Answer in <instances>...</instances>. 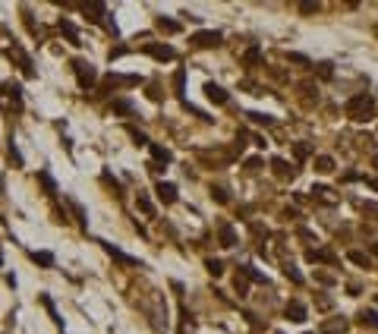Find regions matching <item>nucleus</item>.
<instances>
[{
	"mask_svg": "<svg viewBox=\"0 0 378 334\" xmlns=\"http://www.w3.org/2000/svg\"><path fill=\"white\" fill-rule=\"evenodd\" d=\"M359 322L363 325H369V328H378V315L369 309V312H359Z\"/></svg>",
	"mask_w": 378,
	"mask_h": 334,
	"instance_id": "14",
	"label": "nucleus"
},
{
	"mask_svg": "<svg viewBox=\"0 0 378 334\" xmlns=\"http://www.w3.org/2000/svg\"><path fill=\"white\" fill-rule=\"evenodd\" d=\"M145 50H148L151 57H158V60H174L177 57V50L170 48V45H148Z\"/></svg>",
	"mask_w": 378,
	"mask_h": 334,
	"instance_id": "4",
	"label": "nucleus"
},
{
	"mask_svg": "<svg viewBox=\"0 0 378 334\" xmlns=\"http://www.w3.org/2000/svg\"><path fill=\"white\" fill-rule=\"evenodd\" d=\"M60 29L66 32V38H70L73 45H82V41H79V35H76V29H73V22H70V19H60Z\"/></svg>",
	"mask_w": 378,
	"mask_h": 334,
	"instance_id": "9",
	"label": "nucleus"
},
{
	"mask_svg": "<svg viewBox=\"0 0 378 334\" xmlns=\"http://www.w3.org/2000/svg\"><path fill=\"white\" fill-rule=\"evenodd\" d=\"M221 246H236V234H234V227H230V224L221 227Z\"/></svg>",
	"mask_w": 378,
	"mask_h": 334,
	"instance_id": "8",
	"label": "nucleus"
},
{
	"mask_svg": "<svg viewBox=\"0 0 378 334\" xmlns=\"http://www.w3.org/2000/svg\"><path fill=\"white\" fill-rule=\"evenodd\" d=\"M293 155H296L299 161H303V158L312 155V148H309V145H303V142H296V145H293Z\"/></svg>",
	"mask_w": 378,
	"mask_h": 334,
	"instance_id": "17",
	"label": "nucleus"
},
{
	"mask_svg": "<svg viewBox=\"0 0 378 334\" xmlns=\"http://www.w3.org/2000/svg\"><path fill=\"white\" fill-rule=\"evenodd\" d=\"M158 199L170 205V202H177V186L174 183H158Z\"/></svg>",
	"mask_w": 378,
	"mask_h": 334,
	"instance_id": "6",
	"label": "nucleus"
},
{
	"mask_svg": "<svg viewBox=\"0 0 378 334\" xmlns=\"http://www.w3.org/2000/svg\"><path fill=\"white\" fill-rule=\"evenodd\" d=\"M214 192V199H218V202H227V192L224 190H211Z\"/></svg>",
	"mask_w": 378,
	"mask_h": 334,
	"instance_id": "26",
	"label": "nucleus"
},
{
	"mask_svg": "<svg viewBox=\"0 0 378 334\" xmlns=\"http://www.w3.org/2000/svg\"><path fill=\"white\" fill-rule=\"evenodd\" d=\"M183 85H186V73L177 70L174 73V92H177V95H183Z\"/></svg>",
	"mask_w": 378,
	"mask_h": 334,
	"instance_id": "15",
	"label": "nucleus"
},
{
	"mask_svg": "<svg viewBox=\"0 0 378 334\" xmlns=\"http://www.w3.org/2000/svg\"><path fill=\"white\" fill-rule=\"evenodd\" d=\"M0 268H3V252H0Z\"/></svg>",
	"mask_w": 378,
	"mask_h": 334,
	"instance_id": "28",
	"label": "nucleus"
},
{
	"mask_svg": "<svg viewBox=\"0 0 378 334\" xmlns=\"http://www.w3.org/2000/svg\"><path fill=\"white\" fill-rule=\"evenodd\" d=\"M347 259H350V262H356V265H366V268L372 265V262H369V255H366V252H350Z\"/></svg>",
	"mask_w": 378,
	"mask_h": 334,
	"instance_id": "19",
	"label": "nucleus"
},
{
	"mask_svg": "<svg viewBox=\"0 0 378 334\" xmlns=\"http://www.w3.org/2000/svg\"><path fill=\"white\" fill-rule=\"evenodd\" d=\"M139 208H145V211H148V215H151V202L145 199V195H139Z\"/></svg>",
	"mask_w": 378,
	"mask_h": 334,
	"instance_id": "24",
	"label": "nucleus"
},
{
	"mask_svg": "<svg viewBox=\"0 0 378 334\" xmlns=\"http://www.w3.org/2000/svg\"><path fill=\"white\" fill-rule=\"evenodd\" d=\"M299 10H303V13H315V10H319V3H303Z\"/></svg>",
	"mask_w": 378,
	"mask_h": 334,
	"instance_id": "25",
	"label": "nucleus"
},
{
	"mask_svg": "<svg viewBox=\"0 0 378 334\" xmlns=\"http://www.w3.org/2000/svg\"><path fill=\"white\" fill-rule=\"evenodd\" d=\"M347 117L356 120V123H366V120H372V117H375V101L369 98V95L350 98V101H347Z\"/></svg>",
	"mask_w": 378,
	"mask_h": 334,
	"instance_id": "1",
	"label": "nucleus"
},
{
	"mask_svg": "<svg viewBox=\"0 0 378 334\" xmlns=\"http://www.w3.org/2000/svg\"><path fill=\"white\" fill-rule=\"evenodd\" d=\"M148 145H151V142H148ZM151 155H154V161H161V164H170V151L161 148V145H151Z\"/></svg>",
	"mask_w": 378,
	"mask_h": 334,
	"instance_id": "10",
	"label": "nucleus"
},
{
	"mask_svg": "<svg viewBox=\"0 0 378 334\" xmlns=\"http://www.w3.org/2000/svg\"><path fill=\"white\" fill-rule=\"evenodd\" d=\"M32 262L45 265V268H54V255H50V252H32Z\"/></svg>",
	"mask_w": 378,
	"mask_h": 334,
	"instance_id": "11",
	"label": "nucleus"
},
{
	"mask_svg": "<svg viewBox=\"0 0 378 334\" xmlns=\"http://www.w3.org/2000/svg\"><path fill=\"white\" fill-rule=\"evenodd\" d=\"M287 319L290 322H306V306L296 303V299H293V303H287Z\"/></svg>",
	"mask_w": 378,
	"mask_h": 334,
	"instance_id": "7",
	"label": "nucleus"
},
{
	"mask_svg": "<svg viewBox=\"0 0 378 334\" xmlns=\"http://www.w3.org/2000/svg\"><path fill=\"white\" fill-rule=\"evenodd\" d=\"M315 170H319V174H331V170H334V161H331V158H315Z\"/></svg>",
	"mask_w": 378,
	"mask_h": 334,
	"instance_id": "13",
	"label": "nucleus"
},
{
	"mask_svg": "<svg viewBox=\"0 0 378 334\" xmlns=\"http://www.w3.org/2000/svg\"><path fill=\"white\" fill-rule=\"evenodd\" d=\"M205 92H208V98L214 101V104H227V101H230V95H227L224 89H221V85H214V82L205 85Z\"/></svg>",
	"mask_w": 378,
	"mask_h": 334,
	"instance_id": "5",
	"label": "nucleus"
},
{
	"mask_svg": "<svg viewBox=\"0 0 378 334\" xmlns=\"http://www.w3.org/2000/svg\"><path fill=\"white\" fill-rule=\"evenodd\" d=\"M73 66H76V76H79V85H82V89L94 85V79H98V70H94L89 60H73Z\"/></svg>",
	"mask_w": 378,
	"mask_h": 334,
	"instance_id": "2",
	"label": "nucleus"
},
{
	"mask_svg": "<svg viewBox=\"0 0 378 334\" xmlns=\"http://www.w3.org/2000/svg\"><path fill=\"white\" fill-rule=\"evenodd\" d=\"M259 60H262V50H259V48H249L246 57H243V63H246V66H255Z\"/></svg>",
	"mask_w": 378,
	"mask_h": 334,
	"instance_id": "12",
	"label": "nucleus"
},
{
	"mask_svg": "<svg viewBox=\"0 0 378 334\" xmlns=\"http://www.w3.org/2000/svg\"><path fill=\"white\" fill-rule=\"evenodd\" d=\"M6 95H10V98L16 101V104H19V101H22V89H19V85H13V82H10V85H6Z\"/></svg>",
	"mask_w": 378,
	"mask_h": 334,
	"instance_id": "20",
	"label": "nucleus"
},
{
	"mask_svg": "<svg viewBox=\"0 0 378 334\" xmlns=\"http://www.w3.org/2000/svg\"><path fill=\"white\" fill-rule=\"evenodd\" d=\"M130 136L136 139V145H148V136H145V133H139V130H133V126H130Z\"/></svg>",
	"mask_w": 378,
	"mask_h": 334,
	"instance_id": "23",
	"label": "nucleus"
},
{
	"mask_svg": "<svg viewBox=\"0 0 378 334\" xmlns=\"http://www.w3.org/2000/svg\"><path fill=\"white\" fill-rule=\"evenodd\" d=\"M205 268H208L211 275H221V271H224V265H221L218 259H208V262H205Z\"/></svg>",
	"mask_w": 378,
	"mask_h": 334,
	"instance_id": "21",
	"label": "nucleus"
},
{
	"mask_svg": "<svg viewBox=\"0 0 378 334\" xmlns=\"http://www.w3.org/2000/svg\"><path fill=\"white\" fill-rule=\"evenodd\" d=\"M375 164H378V158H375Z\"/></svg>",
	"mask_w": 378,
	"mask_h": 334,
	"instance_id": "29",
	"label": "nucleus"
},
{
	"mask_svg": "<svg viewBox=\"0 0 378 334\" xmlns=\"http://www.w3.org/2000/svg\"><path fill=\"white\" fill-rule=\"evenodd\" d=\"M284 275H287L290 281H293V284H303V275H299L296 268H290V265H287V268H284Z\"/></svg>",
	"mask_w": 378,
	"mask_h": 334,
	"instance_id": "22",
	"label": "nucleus"
},
{
	"mask_svg": "<svg viewBox=\"0 0 378 334\" xmlns=\"http://www.w3.org/2000/svg\"><path fill=\"white\" fill-rule=\"evenodd\" d=\"M366 183H369V186H372V190H378V180H366Z\"/></svg>",
	"mask_w": 378,
	"mask_h": 334,
	"instance_id": "27",
	"label": "nucleus"
},
{
	"mask_svg": "<svg viewBox=\"0 0 378 334\" xmlns=\"http://www.w3.org/2000/svg\"><path fill=\"white\" fill-rule=\"evenodd\" d=\"M158 29H161V32H177L180 25H177L174 19H164V16H161V19H158Z\"/></svg>",
	"mask_w": 378,
	"mask_h": 334,
	"instance_id": "18",
	"label": "nucleus"
},
{
	"mask_svg": "<svg viewBox=\"0 0 378 334\" xmlns=\"http://www.w3.org/2000/svg\"><path fill=\"white\" fill-rule=\"evenodd\" d=\"M249 117H252V123H262V126H274V123H278V120L268 117V114H249Z\"/></svg>",
	"mask_w": 378,
	"mask_h": 334,
	"instance_id": "16",
	"label": "nucleus"
},
{
	"mask_svg": "<svg viewBox=\"0 0 378 334\" xmlns=\"http://www.w3.org/2000/svg\"><path fill=\"white\" fill-rule=\"evenodd\" d=\"M221 32H195L192 38H189V45H195V48H218L221 45Z\"/></svg>",
	"mask_w": 378,
	"mask_h": 334,
	"instance_id": "3",
	"label": "nucleus"
}]
</instances>
